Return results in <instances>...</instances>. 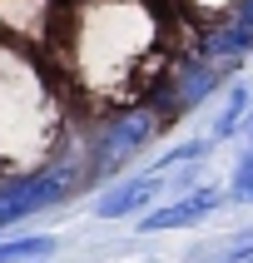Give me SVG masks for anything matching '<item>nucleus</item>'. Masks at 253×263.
<instances>
[{"label":"nucleus","instance_id":"nucleus-1","mask_svg":"<svg viewBox=\"0 0 253 263\" xmlns=\"http://www.w3.org/2000/svg\"><path fill=\"white\" fill-rule=\"evenodd\" d=\"M74 174L70 169H50V174H30V179H15L0 189V229H10V223L30 219V214H40V209L60 204L65 194H70Z\"/></svg>","mask_w":253,"mask_h":263},{"label":"nucleus","instance_id":"nucleus-2","mask_svg":"<svg viewBox=\"0 0 253 263\" xmlns=\"http://www.w3.org/2000/svg\"><path fill=\"white\" fill-rule=\"evenodd\" d=\"M149 134H154V109H124V115H114L109 129L100 134V144H94V169H109V164L129 159Z\"/></svg>","mask_w":253,"mask_h":263},{"label":"nucleus","instance_id":"nucleus-3","mask_svg":"<svg viewBox=\"0 0 253 263\" xmlns=\"http://www.w3.org/2000/svg\"><path fill=\"white\" fill-rule=\"evenodd\" d=\"M159 189H164V169L139 174V179H124V184H114L109 194L94 199V214H100V219H124V214H134V209H144Z\"/></svg>","mask_w":253,"mask_h":263},{"label":"nucleus","instance_id":"nucleus-4","mask_svg":"<svg viewBox=\"0 0 253 263\" xmlns=\"http://www.w3.org/2000/svg\"><path fill=\"white\" fill-rule=\"evenodd\" d=\"M223 74H228V55H208V60H199V65H189V70H179L174 89H169V109L179 115V109L199 104L208 89L223 80Z\"/></svg>","mask_w":253,"mask_h":263},{"label":"nucleus","instance_id":"nucleus-5","mask_svg":"<svg viewBox=\"0 0 253 263\" xmlns=\"http://www.w3.org/2000/svg\"><path fill=\"white\" fill-rule=\"evenodd\" d=\"M213 204H219V189L189 194V199H179V204H169V209H149L144 219H139V229H144V234H159V229H179V223L204 219V214H208Z\"/></svg>","mask_w":253,"mask_h":263},{"label":"nucleus","instance_id":"nucleus-6","mask_svg":"<svg viewBox=\"0 0 253 263\" xmlns=\"http://www.w3.org/2000/svg\"><path fill=\"white\" fill-rule=\"evenodd\" d=\"M55 253V238H15V243H0V263H30V258H50Z\"/></svg>","mask_w":253,"mask_h":263},{"label":"nucleus","instance_id":"nucleus-7","mask_svg":"<svg viewBox=\"0 0 253 263\" xmlns=\"http://www.w3.org/2000/svg\"><path fill=\"white\" fill-rule=\"evenodd\" d=\"M243 104H248V89H233V100H228V115L219 119V134H228L238 124V115H243Z\"/></svg>","mask_w":253,"mask_h":263},{"label":"nucleus","instance_id":"nucleus-8","mask_svg":"<svg viewBox=\"0 0 253 263\" xmlns=\"http://www.w3.org/2000/svg\"><path fill=\"white\" fill-rule=\"evenodd\" d=\"M233 194H238V199H248V204H253V154H248V159H243V164H238Z\"/></svg>","mask_w":253,"mask_h":263}]
</instances>
